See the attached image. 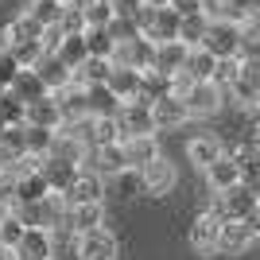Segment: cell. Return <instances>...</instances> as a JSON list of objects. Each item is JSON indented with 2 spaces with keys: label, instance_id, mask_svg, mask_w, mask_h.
Masks as SVG:
<instances>
[{
  "label": "cell",
  "instance_id": "1",
  "mask_svg": "<svg viewBox=\"0 0 260 260\" xmlns=\"http://www.w3.org/2000/svg\"><path fill=\"white\" fill-rule=\"evenodd\" d=\"M252 241H260L256 225L249 217H225L221 221V241H217V252L221 256H241V252L252 249Z\"/></svg>",
  "mask_w": 260,
  "mask_h": 260
},
{
  "label": "cell",
  "instance_id": "2",
  "mask_svg": "<svg viewBox=\"0 0 260 260\" xmlns=\"http://www.w3.org/2000/svg\"><path fill=\"white\" fill-rule=\"evenodd\" d=\"M210 210H217L221 217H249L252 210H260V190H252L249 183H237L229 190H217Z\"/></svg>",
  "mask_w": 260,
  "mask_h": 260
},
{
  "label": "cell",
  "instance_id": "3",
  "mask_svg": "<svg viewBox=\"0 0 260 260\" xmlns=\"http://www.w3.org/2000/svg\"><path fill=\"white\" fill-rule=\"evenodd\" d=\"M221 221L225 217L217 214V210H202V214L190 221V249L198 252V256H214L217 252V241H221Z\"/></svg>",
  "mask_w": 260,
  "mask_h": 260
},
{
  "label": "cell",
  "instance_id": "4",
  "mask_svg": "<svg viewBox=\"0 0 260 260\" xmlns=\"http://www.w3.org/2000/svg\"><path fill=\"white\" fill-rule=\"evenodd\" d=\"M117 252H120L117 237H113L109 229H101V225L78 233V241H74V256L78 260H117Z\"/></svg>",
  "mask_w": 260,
  "mask_h": 260
},
{
  "label": "cell",
  "instance_id": "5",
  "mask_svg": "<svg viewBox=\"0 0 260 260\" xmlns=\"http://www.w3.org/2000/svg\"><path fill=\"white\" fill-rule=\"evenodd\" d=\"M136 171H140V179H144V194H152V198L171 194L175 183H179V171H175V163L167 159V155H155L152 163H144Z\"/></svg>",
  "mask_w": 260,
  "mask_h": 260
},
{
  "label": "cell",
  "instance_id": "6",
  "mask_svg": "<svg viewBox=\"0 0 260 260\" xmlns=\"http://www.w3.org/2000/svg\"><path fill=\"white\" fill-rule=\"evenodd\" d=\"M202 47H206L210 54H217V58L237 54V47H241V23L237 20H225V16H221V20H210Z\"/></svg>",
  "mask_w": 260,
  "mask_h": 260
},
{
  "label": "cell",
  "instance_id": "7",
  "mask_svg": "<svg viewBox=\"0 0 260 260\" xmlns=\"http://www.w3.org/2000/svg\"><path fill=\"white\" fill-rule=\"evenodd\" d=\"M113 66H136V70H152L155 66V39L136 35L128 43L113 47Z\"/></svg>",
  "mask_w": 260,
  "mask_h": 260
},
{
  "label": "cell",
  "instance_id": "8",
  "mask_svg": "<svg viewBox=\"0 0 260 260\" xmlns=\"http://www.w3.org/2000/svg\"><path fill=\"white\" fill-rule=\"evenodd\" d=\"M183 101L190 109V117H214L217 109L225 105V89L217 86V82H194L183 93Z\"/></svg>",
  "mask_w": 260,
  "mask_h": 260
},
{
  "label": "cell",
  "instance_id": "9",
  "mask_svg": "<svg viewBox=\"0 0 260 260\" xmlns=\"http://www.w3.org/2000/svg\"><path fill=\"white\" fill-rule=\"evenodd\" d=\"M105 198V175L101 171H78V179L62 190V202L66 206H82V202H101Z\"/></svg>",
  "mask_w": 260,
  "mask_h": 260
},
{
  "label": "cell",
  "instance_id": "10",
  "mask_svg": "<svg viewBox=\"0 0 260 260\" xmlns=\"http://www.w3.org/2000/svg\"><path fill=\"white\" fill-rule=\"evenodd\" d=\"M120 128H124V136H140V132H155V120H152V101L144 98H132L120 105L117 113Z\"/></svg>",
  "mask_w": 260,
  "mask_h": 260
},
{
  "label": "cell",
  "instance_id": "11",
  "mask_svg": "<svg viewBox=\"0 0 260 260\" xmlns=\"http://www.w3.org/2000/svg\"><path fill=\"white\" fill-rule=\"evenodd\" d=\"M152 120H155V132H171V128H179V124L190 120V109H186L183 98L167 93V98L152 101Z\"/></svg>",
  "mask_w": 260,
  "mask_h": 260
},
{
  "label": "cell",
  "instance_id": "12",
  "mask_svg": "<svg viewBox=\"0 0 260 260\" xmlns=\"http://www.w3.org/2000/svg\"><path fill=\"white\" fill-rule=\"evenodd\" d=\"M20 155H27V120L4 124V132H0V175H8Z\"/></svg>",
  "mask_w": 260,
  "mask_h": 260
},
{
  "label": "cell",
  "instance_id": "13",
  "mask_svg": "<svg viewBox=\"0 0 260 260\" xmlns=\"http://www.w3.org/2000/svg\"><path fill=\"white\" fill-rule=\"evenodd\" d=\"M31 70L47 82V89H51V93H58L62 86H70V82H74V70H70V66H66L54 51H43V54H39V62H35Z\"/></svg>",
  "mask_w": 260,
  "mask_h": 260
},
{
  "label": "cell",
  "instance_id": "14",
  "mask_svg": "<svg viewBox=\"0 0 260 260\" xmlns=\"http://www.w3.org/2000/svg\"><path fill=\"white\" fill-rule=\"evenodd\" d=\"M89 163H93V171H101V175H120V171H128V167H132L128 152H124V140L89 148Z\"/></svg>",
  "mask_w": 260,
  "mask_h": 260
},
{
  "label": "cell",
  "instance_id": "15",
  "mask_svg": "<svg viewBox=\"0 0 260 260\" xmlns=\"http://www.w3.org/2000/svg\"><path fill=\"white\" fill-rule=\"evenodd\" d=\"M16 256H20V260H47V256H54V237H51V229L27 225L23 241L16 245Z\"/></svg>",
  "mask_w": 260,
  "mask_h": 260
},
{
  "label": "cell",
  "instance_id": "16",
  "mask_svg": "<svg viewBox=\"0 0 260 260\" xmlns=\"http://www.w3.org/2000/svg\"><path fill=\"white\" fill-rule=\"evenodd\" d=\"M39 171H43V179H47V186H51V194H62L66 186L78 179V163H70V159H58V155H43V163H39Z\"/></svg>",
  "mask_w": 260,
  "mask_h": 260
},
{
  "label": "cell",
  "instance_id": "17",
  "mask_svg": "<svg viewBox=\"0 0 260 260\" xmlns=\"http://www.w3.org/2000/svg\"><path fill=\"white\" fill-rule=\"evenodd\" d=\"M54 101H58V109H62V120H82V117H89V101H86V86H82V82L62 86L58 93H54Z\"/></svg>",
  "mask_w": 260,
  "mask_h": 260
},
{
  "label": "cell",
  "instance_id": "18",
  "mask_svg": "<svg viewBox=\"0 0 260 260\" xmlns=\"http://www.w3.org/2000/svg\"><path fill=\"white\" fill-rule=\"evenodd\" d=\"M206 183H210V190H229V186H237L241 183V167H237V159H233V155H217L214 163H210L206 167Z\"/></svg>",
  "mask_w": 260,
  "mask_h": 260
},
{
  "label": "cell",
  "instance_id": "19",
  "mask_svg": "<svg viewBox=\"0 0 260 260\" xmlns=\"http://www.w3.org/2000/svg\"><path fill=\"white\" fill-rule=\"evenodd\" d=\"M86 101H89V117H117L124 101L109 89V82H93L86 86Z\"/></svg>",
  "mask_w": 260,
  "mask_h": 260
},
{
  "label": "cell",
  "instance_id": "20",
  "mask_svg": "<svg viewBox=\"0 0 260 260\" xmlns=\"http://www.w3.org/2000/svg\"><path fill=\"white\" fill-rule=\"evenodd\" d=\"M186 54H190V47H186L183 39L155 43V66H152V70H159V74H175V70H183V66H186Z\"/></svg>",
  "mask_w": 260,
  "mask_h": 260
},
{
  "label": "cell",
  "instance_id": "21",
  "mask_svg": "<svg viewBox=\"0 0 260 260\" xmlns=\"http://www.w3.org/2000/svg\"><path fill=\"white\" fill-rule=\"evenodd\" d=\"M16 190H12V206H23V202H43L51 194V186H47L43 171H31V175H20V179H12Z\"/></svg>",
  "mask_w": 260,
  "mask_h": 260
},
{
  "label": "cell",
  "instance_id": "22",
  "mask_svg": "<svg viewBox=\"0 0 260 260\" xmlns=\"http://www.w3.org/2000/svg\"><path fill=\"white\" fill-rule=\"evenodd\" d=\"M179 27H183V16H179L171 4H163V8H155V20L144 35L155 39V43H167V39H179Z\"/></svg>",
  "mask_w": 260,
  "mask_h": 260
},
{
  "label": "cell",
  "instance_id": "23",
  "mask_svg": "<svg viewBox=\"0 0 260 260\" xmlns=\"http://www.w3.org/2000/svg\"><path fill=\"white\" fill-rule=\"evenodd\" d=\"M105 221V206L101 202H82V206H66V225L74 233H86V229H98Z\"/></svg>",
  "mask_w": 260,
  "mask_h": 260
},
{
  "label": "cell",
  "instance_id": "24",
  "mask_svg": "<svg viewBox=\"0 0 260 260\" xmlns=\"http://www.w3.org/2000/svg\"><path fill=\"white\" fill-rule=\"evenodd\" d=\"M140 78H144V70H136V66H113L109 89H113L120 101H132V98H140Z\"/></svg>",
  "mask_w": 260,
  "mask_h": 260
},
{
  "label": "cell",
  "instance_id": "25",
  "mask_svg": "<svg viewBox=\"0 0 260 260\" xmlns=\"http://www.w3.org/2000/svg\"><path fill=\"white\" fill-rule=\"evenodd\" d=\"M124 152H128V163L132 167H144V163H152L159 152V140H155V132H140V136H124Z\"/></svg>",
  "mask_w": 260,
  "mask_h": 260
},
{
  "label": "cell",
  "instance_id": "26",
  "mask_svg": "<svg viewBox=\"0 0 260 260\" xmlns=\"http://www.w3.org/2000/svg\"><path fill=\"white\" fill-rule=\"evenodd\" d=\"M47 23H39L31 16V12H20L16 20H8V27H4V35H8V47L12 43H31V39H43Z\"/></svg>",
  "mask_w": 260,
  "mask_h": 260
},
{
  "label": "cell",
  "instance_id": "27",
  "mask_svg": "<svg viewBox=\"0 0 260 260\" xmlns=\"http://www.w3.org/2000/svg\"><path fill=\"white\" fill-rule=\"evenodd\" d=\"M27 124H43V128H54V132L62 128V109H58L54 93H47V98L27 105Z\"/></svg>",
  "mask_w": 260,
  "mask_h": 260
},
{
  "label": "cell",
  "instance_id": "28",
  "mask_svg": "<svg viewBox=\"0 0 260 260\" xmlns=\"http://www.w3.org/2000/svg\"><path fill=\"white\" fill-rule=\"evenodd\" d=\"M186 155H190V163H194L198 171H206L217 155H225V144L217 140V136H198V140L186 144Z\"/></svg>",
  "mask_w": 260,
  "mask_h": 260
},
{
  "label": "cell",
  "instance_id": "29",
  "mask_svg": "<svg viewBox=\"0 0 260 260\" xmlns=\"http://www.w3.org/2000/svg\"><path fill=\"white\" fill-rule=\"evenodd\" d=\"M186 74L194 78V82H214V70H217V54H210L206 47H190L186 54Z\"/></svg>",
  "mask_w": 260,
  "mask_h": 260
},
{
  "label": "cell",
  "instance_id": "30",
  "mask_svg": "<svg viewBox=\"0 0 260 260\" xmlns=\"http://www.w3.org/2000/svg\"><path fill=\"white\" fill-rule=\"evenodd\" d=\"M47 155H58V159H70V163H82L89 155V144L82 136H70V132H54V144Z\"/></svg>",
  "mask_w": 260,
  "mask_h": 260
},
{
  "label": "cell",
  "instance_id": "31",
  "mask_svg": "<svg viewBox=\"0 0 260 260\" xmlns=\"http://www.w3.org/2000/svg\"><path fill=\"white\" fill-rule=\"evenodd\" d=\"M124 140V128H120V120L117 117H93V128H89L86 144L89 148H101V144H117Z\"/></svg>",
  "mask_w": 260,
  "mask_h": 260
},
{
  "label": "cell",
  "instance_id": "32",
  "mask_svg": "<svg viewBox=\"0 0 260 260\" xmlns=\"http://www.w3.org/2000/svg\"><path fill=\"white\" fill-rule=\"evenodd\" d=\"M12 89H16V93H20V98L27 101V105L51 93V89H47V82H43V78H39V74H35L31 66H23L20 74H16V82H12Z\"/></svg>",
  "mask_w": 260,
  "mask_h": 260
},
{
  "label": "cell",
  "instance_id": "33",
  "mask_svg": "<svg viewBox=\"0 0 260 260\" xmlns=\"http://www.w3.org/2000/svg\"><path fill=\"white\" fill-rule=\"evenodd\" d=\"M109 74H113V58H98V54H89L86 62L74 70V82L93 86V82H109Z\"/></svg>",
  "mask_w": 260,
  "mask_h": 260
},
{
  "label": "cell",
  "instance_id": "34",
  "mask_svg": "<svg viewBox=\"0 0 260 260\" xmlns=\"http://www.w3.org/2000/svg\"><path fill=\"white\" fill-rule=\"evenodd\" d=\"M58 58H62L70 70H78V66L89 58V47H86V31H78V35H62V47H58Z\"/></svg>",
  "mask_w": 260,
  "mask_h": 260
},
{
  "label": "cell",
  "instance_id": "35",
  "mask_svg": "<svg viewBox=\"0 0 260 260\" xmlns=\"http://www.w3.org/2000/svg\"><path fill=\"white\" fill-rule=\"evenodd\" d=\"M171 93V74H159V70H144L140 78V98L144 101H159Z\"/></svg>",
  "mask_w": 260,
  "mask_h": 260
},
{
  "label": "cell",
  "instance_id": "36",
  "mask_svg": "<svg viewBox=\"0 0 260 260\" xmlns=\"http://www.w3.org/2000/svg\"><path fill=\"white\" fill-rule=\"evenodd\" d=\"M206 27H210V16H206V12L186 16L183 27H179V39H183L186 47H202V39H206Z\"/></svg>",
  "mask_w": 260,
  "mask_h": 260
},
{
  "label": "cell",
  "instance_id": "37",
  "mask_svg": "<svg viewBox=\"0 0 260 260\" xmlns=\"http://www.w3.org/2000/svg\"><path fill=\"white\" fill-rule=\"evenodd\" d=\"M0 120H4V124H23V120H27V101H23L16 89H8V93L0 98Z\"/></svg>",
  "mask_w": 260,
  "mask_h": 260
},
{
  "label": "cell",
  "instance_id": "38",
  "mask_svg": "<svg viewBox=\"0 0 260 260\" xmlns=\"http://www.w3.org/2000/svg\"><path fill=\"white\" fill-rule=\"evenodd\" d=\"M23 233H27V225L20 221V214H16V210H8V214L0 217V245L16 249V245L23 241Z\"/></svg>",
  "mask_w": 260,
  "mask_h": 260
},
{
  "label": "cell",
  "instance_id": "39",
  "mask_svg": "<svg viewBox=\"0 0 260 260\" xmlns=\"http://www.w3.org/2000/svg\"><path fill=\"white\" fill-rule=\"evenodd\" d=\"M58 27H62L66 35L86 31V4H82V0H70V4L62 8V20H58Z\"/></svg>",
  "mask_w": 260,
  "mask_h": 260
},
{
  "label": "cell",
  "instance_id": "40",
  "mask_svg": "<svg viewBox=\"0 0 260 260\" xmlns=\"http://www.w3.org/2000/svg\"><path fill=\"white\" fill-rule=\"evenodd\" d=\"M86 47L89 54H98V58H113V35H109V27H86Z\"/></svg>",
  "mask_w": 260,
  "mask_h": 260
},
{
  "label": "cell",
  "instance_id": "41",
  "mask_svg": "<svg viewBox=\"0 0 260 260\" xmlns=\"http://www.w3.org/2000/svg\"><path fill=\"white\" fill-rule=\"evenodd\" d=\"M54 144V128H43V124H27V152L31 155H47Z\"/></svg>",
  "mask_w": 260,
  "mask_h": 260
},
{
  "label": "cell",
  "instance_id": "42",
  "mask_svg": "<svg viewBox=\"0 0 260 260\" xmlns=\"http://www.w3.org/2000/svg\"><path fill=\"white\" fill-rule=\"evenodd\" d=\"M221 16H225V20H237V23H245L249 20V16H256L260 12V0H221ZM221 16H217V20H221Z\"/></svg>",
  "mask_w": 260,
  "mask_h": 260
},
{
  "label": "cell",
  "instance_id": "43",
  "mask_svg": "<svg viewBox=\"0 0 260 260\" xmlns=\"http://www.w3.org/2000/svg\"><path fill=\"white\" fill-rule=\"evenodd\" d=\"M113 0H86V27H109Z\"/></svg>",
  "mask_w": 260,
  "mask_h": 260
},
{
  "label": "cell",
  "instance_id": "44",
  "mask_svg": "<svg viewBox=\"0 0 260 260\" xmlns=\"http://www.w3.org/2000/svg\"><path fill=\"white\" fill-rule=\"evenodd\" d=\"M62 8H66V4H58V0H31V8H27V12H31L39 23H47V27H51V23L62 20Z\"/></svg>",
  "mask_w": 260,
  "mask_h": 260
},
{
  "label": "cell",
  "instance_id": "45",
  "mask_svg": "<svg viewBox=\"0 0 260 260\" xmlns=\"http://www.w3.org/2000/svg\"><path fill=\"white\" fill-rule=\"evenodd\" d=\"M8 51L16 54V62H20V70H23V66H35V62H39V54H43L47 47H43V39H31V43H12Z\"/></svg>",
  "mask_w": 260,
  "mask_h": 260
},
{
  "label": "cell",
  "instance_id": "46",
  "mask_svg": "<svg viewBox=\"0 0 260 260\" xmlns=\"http://www.w3.org/2000/svg\"><path fill=\"white\" fill-rule=\"evenodd\" d=\"M109 35H113V43H128V39L140 35V27H136L132 16H113V20H109Z\"/></svg>",
  "mask_w": 260,
  "mask_h": 260
},
{
  "label": "cell",
  "instance_id": "47",
  "mask_svg": "<svg viewBox=\"0 0 260 260\" xmlns=\"http://www.w3.org/2000/svg\"><path fill=\"white\" fill-rule=\"evenodd\" d=\"M237 70H241V58L237 54H229V58H217V70H214V82L221 89L229 86V82H233V78H237Z\"/></svg>",
  "mask_w": 260,
  "mask_h": 260
},
{
  "label": "cell",
  "instance_id": "48",
  "mask_svg": "<svg viewBox=\"0 0 260 260\" xmlns=\"http://www.w3.org/2000/svg\"><path fill=\"white\" fill-rule=\"evenodd\" d=\"M16 74H20V62H16V54L4 47V51H0V82H8V86H12Z\"/></svg>",
  "mask_w": 260,
  "mask_h": 260
},
{
  "label": "cell",
  "instance_id": "49",
  "mask_svg": "<svg viewBox=\"0 0 260 260\" xmlns=\"http://www.w3.org/2000/svg\"><path fill=\"white\" fill-rule=\"evenodd\" d=\"M190 86H194V78L186 74V70H175V74H171V93H175V98H183Z\"/></svg>",
  "mask_w": 260,
  "mask_h": 260
},
{
  "label": "cell",
  "instance_id": "50",
  "mask_svg": "<svg viewBox=\"0 0 260 260\" xmlns=\"http://www.w3.org/2000/svg\"><path fill=\"white\" fill-rule=\"evenodd\" d=\"M171 8L179 12L183 20H186V16H198V12H206V8H202V0H171Z\"/></svg>",
  "mask_w": 260,
  "mask_h": 260
},
{
  "label": "cell",
  "instance_id": "51",
  "mask_svg": "<svg viewBox=\"0 0 260 260\" xmlns=\"http://www.w3.org/2000/svg\"><path fill=\"white\" fill-rule=\"evenodd\" d=\"M62 27H58V23H51V27H47V31H43V47H47V51H58V47H62Z\"/></svg>",
  "mask_w": 260,
  "mask_h": 260
},
{
  "label": "cell",
  "instance_id": "52",
  "mask_svg": "<svg viewBox=\"0 0 260 260\" xmlns=\"http://www.w3.org/2000/svg\"><path fill=\"white\" fill-rule=\"evenodd\" d=\"M144 0H113V16H136Z\"/></svg>",
  "mask_w": 260,
  "mask_h": 260
},
{
  "label": "cell",
  "instance_id": "53",
  "mask_svg": "<svg viewBox=\"0 0 260 260\" xmlns=\"http://www.w3.org/2000/svg\"><path fill=\"white\" fill-rule=\"evenodd\" d=\"M0 260H20V256H16V249H8V245H0Z\"/></svg>",
  "mask_w": 260,
  "mask_h": 260
},
{
  "label": "cell",
  "instance_id": "54",
  "mask_svg": "<svg viewBox=\"0 0 260 260\" xmlns=\"http://www.w3.org/2000/svg\"><path fill=\"white\" fill-rule=\"evenodd\" d=\"M144 4H155V8H163V4H171V0H144Z\"/></svg>",
  "mask_w": 260,
  "mask_h": 260
},
{
  "label": "cell",
  "instance_id": "55",
  "mask_svg": "<svg viewBox=\"0 0 260 260\" xmlns=\"http://www.w3.org/2000/svg\"><path fill=\"white\" fill-rule=\"evenodd\" d=\"M8 89H12V86H8V82H0V98H4V93H8Z\"/></svg>",
  "mask_w": 260,
  "mask_h": 260
},
{
  "label": "cell",
  "instance_id": "56",
  "mask_svg": "<svg viewBox=\"0 0 260 260\" xmlns=\"http://www.w3.org/2000/svg\"><path fill=\"white\" fill-rule=\"evenodd\" d=\"M252 109H256V117H260V101H256V105H252Z\"/></svg>",
  "mask_w": 260,
  "mask_h": 260
},
{
  "label": "cell",
  "instance_id": "57",
  "mask_svg": "<svg viewBox=\"0 0 260 260\" xmlns=\"http://www.w3.org/2000/svg\"><path fill=\"white\" fill-rule=\"evenodd\" d=\"M0 132H4V120H0Z\"/></svg>",
  "mask_w": 260,
  "mask_h": 260
},
{
  "label": "cell",
  "instance_id": "58",
  "mask_svg": "<svg viewBox=\"0 0 260 260\" xmlns=\"http://www.w3.org/2000/svg\"><path fill=\"white\" fill-rule=\"evenodd\" d=\"M58 4H70V0H58Z\"/></svg>",
  "mask_w": 260,
  "mask_h": 260
},
{
  "label": "cell",
  "instance_id": "59",
  "mask_svg": "<svg viewBox=\"0 0 260 260\" xmlns=\"http://www.w3.org/2000/svg\"><path fill=\"white\" fill-rule=\"evenodd\" d=\"M47 260H54V256H47Z\"/></svg>",
  "mask_w": 260,
  "mask_h": 260
}]
</instances>
